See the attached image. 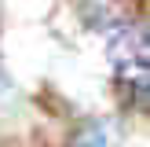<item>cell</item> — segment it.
Returning a JSON list of instances; mask_svg holds the SVG:
<instances>
[{"instance_id": "obj_1", "label": "cell", "mask_w": 150, "mask_h": 147, "mask_svg": "<svg viewBox=\"0 0 150 147\" xmlns=\"http://www.w3.org/2000/svg\"><path fill=\"white\" fill-rule=\"evenodd\" d=\"M110 63L117 70L125 96L136 107H146V85H150V37L143 22H125L110 37Z\"/></svg>"}]
</instances>
